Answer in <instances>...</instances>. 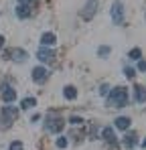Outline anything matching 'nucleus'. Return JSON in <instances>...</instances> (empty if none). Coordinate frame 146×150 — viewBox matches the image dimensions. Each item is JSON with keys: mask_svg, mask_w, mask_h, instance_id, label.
<instances>
[{"mask_svg": "<svg viewBox=\"0 0 146 150\" xmlns=\"http://www.w3.org/2000/svg\"><path fill=\"white\" fill-rule=\"evenodd\" d=\"M108 96H110V105L112 108H124L128 103V89L122 87V85L120 87H114Z\"/></svg>", "mask_w": 146, "mask_h": 150, "instance_id": "nucleus-1", "label": "nucleus"}, {"mask_svg": "<svg viewBox=\"0 0 146 150\" xmlns=\"http://www.w3.org/2000/svg\"><path fill=\"white\" fill-rule=\"evenodd\" d=\"M16 116H18V108H12L10 103L2 108V124L6 126V128L12 126V122L16 120Z\"/></svg>", "mask_w": 146, "mask_h": 150, "instance_id": "nucleus-2", "label": "nucleus"}, {"mask_svg": "<svg viewBox=\"0 0 146 150\" xmlns=\"http://www.w3.org/2000/svg\"><path fill=\"white\" fill-rule=\"evenodd\" d=\"M37 57L41 63H55V51L49 47H39L37 49Z\"/></svg>", "mask_w": 146, "mask_h": 150, "instance_id": "nucleus-3", "label": "nucleus"}, {"mask_svg": "<svg viewBox=\"0 0 146 150\" xmlns=\"http://www.w3.org/2000/svg\"><path fill=\"white\" fill-rule=\"evenodd\" d=\"M96 10H97V0H87V4L81 10V18L83 21H91L94 14H96Z\"/></svg>", "mask_w": 146, "mask_h": 150, "instance_id": "nucleus-4", "label": "nucleus"}, {"mask_svg": "<svg viewBox=\"0 0 146 150\" xmlns=\"http://www.w3.org/2000/svg\"><path fill=\"white\" fill-rule=\"evenodd\" d=\"M47 130H49V132H61V130H63V120H61L59 116L49 114V118H47Z\"/></svg>", "mask_w": 146, "mask_h": 150, "instance_id": "nucleus-5", "label": "nucleus"}, {"mask_svg": "<svg viewBox=\"0 0 146 150\" xmlns=\"http://www.w3.org/2000/svg\"><path fill=\"white\" fill-rule=\"evenodd\" d=\"M112 21L116 25H120L124 21V6H122V2H114V6H112Z\"/></svg>", "mask_w": 146, "mask_h": 150, "instance_id": "nucleus-6", "label": "nucleus"}, {"mask_svg": "<svg viewBox=\"0 0 146 150\" xmlns=\"http://www.w3.org/2000/svg\"><path fill=\"white\" fill-rule=\"evenodd\" d=\"M47 77H49V73H47L45 67H35V69H33V81H35V83H45Z\"/></svg>", "mask_w": 146, "mask_h": 150, "instance_id": "nucleus-7", "label": "nucleus"}, {"mask_svg": "<svg viewBox=\"0 0 146 150\" xmlns=\"http://www.w3.org/2000/svg\"><path fill=\"white\" fill-rule=\"evenodd\" d=\"M8 57H10L12 61H16V63H23V61L28 59L26 51H23V49H10V51H8Z\"/></svg>", "mask_w": 146, "mask_h": 150, "instance_id": "nucleus-8", "label": "nucleus"}, {"mask_svg": "<svg viewBox=\"0 0 146 150\" xmlns=\"http://www.w3.org/2000/svg\"><path fill=\"white\" fill-rule=\"evenodd\" d=\"M2 100L6 101V103H12V101L16 100V91L10 85H2Z\"/></svg>", "mask_w": 146, "mask_h": 150, "instance_id": "nucleus-9", "label": "nucleus"}, {"mask_svg": "<svg viewBox=\"0 0 146 150\" xmlns=\"http://www.w3.org/2000/svg\"><path fill=\"white\" fill-rule=\"evenodd\" d=\"M101 136H103V140H106L110 146H116L118 138H116V132H114L112 128H103V130H101Z\"/></svg>", "mask_w": 146, "mask_h": 150, "instance_id": "nucleus-10", "label": "nucleus"}, {"mask_svg": "<svg viewBox=\"0 0 146 150\" xmlns=\"http://www.w3.org/2000/svg\"><path fill=\"white\" fill-rule=\"evenodd\" d=\"M30 10H33V6H30L28 2H23V4L16 8V16H18V18H28V16L33 14Z\"/></svg>", "mask_w": 146, "mask_h": 150, "instance_id": "nucleus-11", "label": "nucleus"}, {"mask_svg": "<svg viewBox=\"0 0 146 150\" xmlns=\"http://www.w3.org/2000/svg\"><path fill=\"white\" fill-rule=\"evenodd\" d=\"M55 43H57L55 33H43V37H41V47H51V45H55Z\"/></svg>", "mask_w": 146, "mask_h": 150, "instance_id": "nucleus-12", "label": "nucleus"}, {"mask_svg": "<svg viewBox=\"0 0 146 150\" xmlns=\"http://www.w3.org/2000/svg\"><path fill=\"white\" fill-rule=\"evenodd\" d=\"M134 101L136 103H144L146 101V89L142 85H136L134 87Z\"/></svg>", "mask_w": 146, "mask_h": 150, "instance_id": "nucleus-13", "label": "nucleus"}, {"mask_svg": "<svg viewBox=\"0 0 146 150\" xmlns=\"http://www.w3.org/2000/svg\"><path fill=\"white\" fill-rule=\"evenodd\" d=\"M136 140H138L136 132H128L126 138H124V146H126V148H134V146H136Z\"/></svg>", "mask_w": 146, "mask_h": 150, "instance_id": "nucleus-14", "label": "nucleus"}, {"mask_svg": "<svg viewBox=\"0 0 146 150\" xmlns=\"http://www.w3.org/2000/svg\"><path fill=\"white\" fill-rule=\"evenodd\" d=\"M114 126H116L118 130H128V128H130V118H126V116H122V118H116Z\"/></svg>", "mask_w": 146, "mask_h": 150, "instance_id": "nucleus-15", "label": "nucleus"}, {"mask_svg": "<svg viewBox=\"0 0 146 150\" xmlns=\"http://www.w3.org/2000/svg\"><path fill=\"white\" fill-rule=\"evenodd\" d=\"M37 105V100L35 98H24L23 101H21V108L23 110H30V108H35Z\"/></svg>", "mask_w": 146, "mask_h": 150, "instance_id": "nucleus-16", "label": "nucleus"}, {"mask_svg": "<svg viewBox=\"0 0 146 150\" xmlns=\"http://www.w3.org/2000/svg\"><path fill=\"white\" fill-rule=\"evenodd\" d=\"M63 96H65V100H75V98H77V91H75V87L67 85V87L63 89Z\"/></svg>", "mask_w": 146, "mask_h": 150, "instance_id": "nucleus-17", "label": "nucleus"}, {"mask_svg": "<svg viewBox=\"0 0 146 150\" xmlns=\"http://www.w3.org/2000/svg\"><path fill=\"white\" fill-rule=\"evenodd\" d=\"M140 57H142V51L138 49V47H134V49L130 51V59H134V61H138Z\"/></svg>", "mask_w": 146, "mask_h": 150, "instance_id": "nucleus-18", "label": "nucleus"}, {"mask_svg": "<svg viewBox=\"0 0 146 150\" xmlns=\"http://www.w3.org/2000/svg\"><path fill=\"white\" fill-rule=\"evenodd\" d=\"M8 150H23V142H21V140H14V142L8 146Z\"/></svg>", "mask_w": 146, "mask_h": 150, "instance_id": "nucleus-19", "label": "nucleus"}, {"mask_svg": "<svg viewBox=\"0 0 146 150\" xmlns=\"http://www.w3.org/2000/svg\"><path fill=\"white\" fill-rule=\"evenodd\" d=\"M97 55H99V57H108V55H110V47H99V49H97Z\"/></svg>", "mask_w": 146, "mask_h": 150, "instance_id": "nucleus-20", "label": "nucleus"}, {"mask_svg": "<svg viewBox=\"0 0 146 150\" xmlns=\"http://www.w3.org/2000/svg\"><path fill=\"white\" fill-rule=\"evenodd\" d=\"M57 146H59V148H67V138L59 136V138H57Z\"/></svg>", "mask_w": 146, "mask_h": 150, "instance_id": "nucleus-21", "label": "nucleus"}, {"mask_svg": "<svg viewBox=\"0 0 146 150\" xmlns=\"http://www.w3.org/2000/svg\"><path fill=\"white\" fill-rule=\"evenodd\" d=\"M124 73H126V77H130V79H132V77L136 75V71H134L132 67H126V69H124Z\"/></svg>", "mask_w": 146, "mask_h": 150, "instance_id": "nucleus-22", "label": "nucleus"}, {"mask_svg": "<svg viewBox=\"0 0 146 150\" xmlns=\"http://www.w3.org/2000/svg\"><path fill=\"white\" fill-rule=\"evenodd\" d=\"M108 93H110V87H108V85L103 83V85L99 87V96H108Z\"/></svg>", "mask_w": 146, "mask_h": 150, "instance_id": "nucleus-23", "label": "nucleus"}, {"mask_svg": "<svg viewBox=\"0 0 146 150\" xmlns=\"http://www.w3.org/2000/svg\"><path fill=\"white\" fill-rule=\"evenodd\" d=\"M138 71H146V61H138Z\"/></svg>", "mask_w": 146, "mask_h": 150, "instance_id": "nucleus-24", "label": "nucleus"}, {"mask_svg": "<svg viewBox=\"0 0 146 150\" xmlns=\"http://www.w3.org/2000/svg\"><path fill=\"white\" fill-rule=\"evenodd\" d=\"M71 124H83V120L81 118H71Z\"/></svg>", "mask_w": 146, "mask_h": 150, "instance_id": "nucleus-25", "label": "nucleus"}, {"mask_svg": "<svg viewBox=\"0 0 146 150\" xmlns=\"http://www.w3.org/2000/svg\"><path fill=\"white\" fill-rule=\"evenodd\" d=\"M2 47H4V37L0 35V51H2Z\"/></svg>", "mask_w": 146, "mask_h": 150, "instance_id": "nucleus-26", "label": "nucleus"}, {"mask_svg": "<svg viewBox=\"0 0 146 150\" xmlns=\"http://www.w3.org/2000/svg\"><path fill=\"white\" fill-rule=\"evenodd\" d=\"M142 146H144V148H146V138H144V142H142Z\"/></svg>", "mask_w": 146, "mask_h": 150, "instance_id": "nucleus-27", "label": "nucleus"}, {"mask_svg": "<svg viewBox=\"0 0 146 150\" xmlns=\"http://www.w3.org/2000/svg\"><path fill=\"white\" fill-rule=\"evenodd\" d=\"M23 2H28V0H21V4H23Z\"/></svg>", "mask_w": 146, "mask_h": 150, "instance_id": "nucleus-28", "label": "nucleus"}]
</instances>
